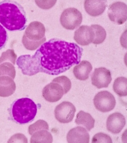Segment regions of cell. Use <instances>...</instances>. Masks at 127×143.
<instances>
[{
    "instance_id": "cell-2",
    "label": "cell",
    "mask_w": 127,
    "mask_h": 143,
    "mask_svg": "<svg viewBox=\"0 0 127 143\" xmlns=\"http://www.w3.org/2000/svg\"><path fill=\"white\" fill-rule=\"evenodd\" d=\"M26 19L22 7L17 2L4 0L0 2V23L8 30H21Z\"/></svg>"
},
{
    "instance_id": "cell-4",
    "label": "cell",
    "mask_w": 127,
    "mask_h": 143,
    "mask_svg": "<svg viewBox=\"0 0 127 143\" xmlns=\"http://www.w3.org/2000/svg\"><path fill=\"white\" fill-rule=\"evenodd\" d=\"M45 28L44 25L38 21L31 22L26 29L22 42L27 49L33 50L38 48L46 40Z\"/></svg>"
},
{
    "instance_id": "cell-19",
    "label": "cell",
    "mask_w": 127,
    "mask_h": 143,
    "mask_svg": "<svg viewBox=\"0 0 127 143\" xmlns=\"http://www.w3.org/2000/svg\"><path fill=\"white\" fill-rule=\"evenodd\" d=\"M127 79L126 77H120L115 80L113 86L114 91L120 97L127 95Z\"/></svg>"
},
{
    "instance_id": "cell-12",
    "label": "cell",
    "mask_w": 127,
    "mask_h": 143,
    "mask_svg": "<svg viewBox=\"0 0 127 143\" xmlns=\"http://www.w3.org/2000/svg\"><path fill=\"white\" fill-rule=\"evenodd\" d=\"M94 37L92 27L87 25H82L75 32L74 39L78 44L86 45L92 42Z\"/></svg>"
},
{
    "instance_id": "cell-16",
    "label": "cell",
    "mask_w": 127,
    "mask_h": 143,
    "mask_svg": "<svg viewBox=\"0 0 127 143\" xmlns=\"http://www.w3.org/2000/svg\"><path fill=\"white\" fill-rule=\"evenodd\" d=\"M92 69V65L87 60H83L74 67L73 73L76 78L84 81L89 78V74Z\"/></svg>"
},
{
    "instance_id": "cell-15",
    "label": "cell",
    "mask_w": 127,
    "mask_h": 143,
    "mask_svg": "<svg viewBox=\"0 0 127 143\" xmlns=\"http://www.w3.org/2000/svg\"><path fill=\"white\" fill-rule=\"evenodd\" d=\"M16 85L13 79L7 76H0V97H7L15 92Z\"/></svg>"
},
{
    "instance_id": "cell-9",
    "label": "cell",
    "mask_w": 127,
    "mask_h": 143,
    "mask_svg": "<svg viewBox=\"0 0 127 143\" xmlns=\"http://www.w3.org/2000/svg\"><path fill=\"white\" fill-rule=\"evenodd\" d=\"M91 80L92 84L98 88L107 87L112 80L110 72L104 67L96 68Z\"/></svg>"
},
{
    "instance_id": "cell-22",
    "label": "cell",
    "mask_w": 127,
    "mask_h": 143,
    "mask_svg": "<svg viewBox=\"0 0 127 143\" xmlns=\"http://www.w3.org/2000/svg\"><path fill=\"white\" fill-rule=\"evenodd\" d=\"M49 126L47 123L42 120H39L34 123L30 125L28 130L29 134L32 135L34 132L41 130H48Z\"/></svg>"
},
{
    "instance_id": "cell-26",
    "label": "cell",
    "mask_w": 127,
    "mask_h": 143,
    "mask_svg": "<svg viewBox=\"0 0 127 143\" xmlns=\"http://www.w3.org/2000/svg\"><path fill=\"white\" fill-rule=\"evenodd\" d=\"M8 38L7 31L5 28L0 24V50L5 46Z\"/></svg>"
},
{
    "instance_id": "cell-18",
    "label": "cell",
    "mask_w": 127,
    "mask_h": 143,
    "mask_svg": "<svg viewBox=\"0 0 127 143\" xmlns=\"http://www.w3.org/2000/svg\"><path fill=\"white\" fill-rule=\"evenodd\" d=\"M53 137L51 134L45 130H41L34 132L30 140L31 143H52Z\"/></svg>"
},
{
    "instance_id": "cell-23",
    "label": "cell",
    "mask_w": 127,
    "mask_h": 143,
    "mask_svg": "<svg viewBox=\"0 0 127 143\" xmlns=\"http://www.w3.org/2000/svg\"><path fill=\"white\" fill-rule=\"evenodd\" d=\"M17 55L13 49H8L3 52L0 57V64L4 62H9L13 65L15 63Z\"/></svg>"
},
{
    "instance_id": "cell-17",
    "label": "cell",
    "mask_w": 127,
    "mask_h": 143,
    "mask_svg": "<svg viewBox=\"0 0 127 143\" xmlns=\"http://www.w3.org/2000/svg\"><path fill=\"white\" fill-rule=\"evenodd\" d=\"M75 122L77 125H83L90 131L94 127L95 120L90 114L81 110L76 115Z\"/></svg>"
},
{
    "instance_id": "cell-25",
    "label": "cell",
    "mask_w": 127,
    "mask_h": 143,
    "mask_svg": "<svg viewBox=\"0 0 127 143\" xmlns=\"http://www.w3.org/2000/svg\"><path fill=\"white\" fill-rule=\"evenodd\" d=\"M92 143H112V140L110 136L102 133L95 134L92 139Z\"/></svg>"
},
{
    "instance_id": "cell-6",
    "label": "cell",
    "mask_w": 127,
    "mask_h": 143,
    "mask_svg": "<svg viewBox=\"0 0 127 143\" xmlns=\"http://www.w3.org/2000/svg\"><path fill=\"white\" fill-rule=\"evenodd\" d=\"M93 100L96 109L102 112H107L112 110L116 104L114 96L107 91H102L98 93L94 96Z\"/></svg>"
},
{
    "instance_id": "cell-10",
    "label": "cell",
    "mask_w": 127,
    "mask_h": 143,
    "mask_svg": "<svg viewBox=\"0 0 127 143\" xmlns=\"http://www.w3.org/2000/svg\"><path fill=\"white\" fill-rule=\"evenodd\" d=\"M65 94L62 86L59 83L52 82L46 85L42 91V96L47 101L51 102L59 100Z\"/></svg>"
},
{
    "instance_id": "cell-7",
    "label": "cell",
    "mask_w": 127,
    "mask_h": 143,
    "mask_svg": "<svg viewBox=\"0 0 127 143\" xmlns=\"http://www.w3.org/2000/svg\"><path fill=\"white\" fill-rule=\"evenodd\" d=\"M76 110L72 103L68 101H64L55 107L54 110L55 118L60 123H69L73 120Z\"/></svg>"
},
{
    "instance_id": "cell-3",
    "label": "cell",
    "mask_w": 127,
    "mask_h": 143,
    "mask_svg": "<svg viewBox=\"0 0 127 143\" xmlns=\"http://www.w3.org/2000/svg\"><path fill=\"white\" fill-rule=\"evenodd\" d=\"M37 110V105L32 100L27 98H23L13 103L11 115L15 122L20 124H25L34 119Z\"/></svg>"
},
{
    "instance_id": "cell-5",
    "label": "cell",
    "mask_w": 127,
    "mask_h": 143,
    "mask_svg": "<svg viewBox=\"0 0 127 143\" xmlns=\"http://www.w3.org/2000/svg\"><path fill=\"white\" fill-rule=\"evenodd\" d=\"M82 20L81 12L74 8H70L62 12L60 18L62 25L65 28L73 30L78 27Z\"/></svg>"
},
{
    "instance_id": "cell-20",
    "label": "cell",
    "mask_w": 127,
    "mask_h": 143,
    "mask_svg": "<svg viewBox=\"0 0 127 143\" xmlns=\"http://www.w3.org/2000/svg\"><path fill=\"white\" fill-rule=\"evenodd\" d=\"M93 31L94 37L92 42L95 44H98L102 43L106 36V32L104 28L102 26L97 24L91 25Z\"/></svg>"
},
{
    "instance_id": "cell-1",
    "label": "cell",
    "mask_w": 127,
    "mask_h": 143,
    "mask_svg": "<svg viewBox=\"0 0 127 143\" xmlns=\"http://www.w3.org/2000/svg\"><path fill=\"white\" fill-rule=\"evenodd\" d=\"M83 50L74 43L51 41L42 45L34 55H25L23 67L29 76L39 72L58 75L78 64Z\"/></svg>"
},
{
    "instance_id": "cell-14",
    "label": "cell",
    "mask_w": 127,
    "mask_h": 143,
    "mask_svg": "<svg viewBox=\"0 0 127 143\" xmlns=\"http://www.w3.org/2000/svg\"><path fill=\"white\" fill-rule=\"evenodd\" d=\"M106 0H86L84 7L86 12L90 15L97 16L101 14L107 6Z\"/></svg>"
},
{
    "instance_id": "cell-8",
    "label": "cell",
    "mask_w": 127,
    "mask_h": 143,
    "mask_svg": "<svg viewBox=\"0 0 127 143\" xmlns=\"http://www.w3.org/2000/svg\"><path fill=\"white\" fill-rule=\"evenodd\" d=\"M108 13V17L111 21L118 25L122 24L127 20V5L121 2L113 3L109 6Z\"/></svg>"
},
{
    "instance_id": "cell-11",
    "label": "cell",
    "mask_w": 127,
    "mask_h": 143,
    "mask_svg": "<svg viewBox=\"0 0 127 143\" xmlns=\"http://www.w3.org/2000/svg\"><path fill=\"white\" fill-rule=\"evenodd\" d=\"M125 123V119L122 114L119 113H114L110 115L107 118L106 128L112 133L118 134L121 131Z\"/></svg>"
},
{
    "instance_id": "cell-13",
    "label": "cell",
    "mask_w": 127,
    "mask_h": 143,
    "mask_svg": "<svg viewBox=\"0 0 127 143\" xmlns=\"http://www.w3.org/2000/svg\"><path fill=\"white\" fill-rule=\"evenodd\" d=\"M67 139L68 143H89L90 136L84 128L78 126L69 131Z\"/></svg>"
},
{
    "instance_id": "cell-21",
    "label": "cell",
    "mask_w": 127,
    "mask_h": 143,
    "mask_svg": "<svg viewBox=\"0 0 127 143\" xmlns=\"http://www.w3.org/2000/svg\"><path fill=\"white\" fill-rule=\"evenodd\" d=\"M16 71L13 65L9 62H4L0 64V76H7L14 79Z\"/></svg>"
},
{
    "instance_id": "cell-24",
    "label": "cell",
    "mask_w": 127,
    "mask_h": 143,
    "mask_svg": "<svg viewBox=\"0 0 127 143\" xmlns=\"http://www.w3.org/2000/svg\"><path fill=\"white\" fill-rule=\"evenodd\" d=\"M52 82H57L60 84L64 89L65 94L67 93L71 87V84L70 80L65 76L57 77L54 78Z\"/></svg>"
}]
</instances>
